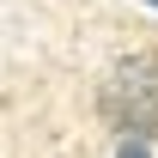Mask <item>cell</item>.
Returning <instances> with one entry per match:
<instances>
[{
	"label": "cell",
	"instance_id": "cell-2",
	"mask_svg": "<svg viewBox=\"0 0 158 158\" xmlns=\"http://www.w3.org/2000/svg\"><path fill=\"white\" fill-rule=\"evenodd\" d=\"M116 158H152V152H146V140H122V152Z\"/></svg>",
	"mask_w": 158,
	"mask_h": 158
},
{
	"label": "cell",
	"instance_id": "cell-1",
	"mask_svg": "<svg viewBox=\"0 0 158 158\" xmlns=\"http://www.w3.org/2000/svg\"><path fill=\"white\" fill-rule=\"evenodd\" d=\"M98 110L122 140H152L158 134V55L116 61L103 91H98Z\"/></svg>",
	"mask_w": 158,
	"mask_h": 158
},
{
	"label": "cell",
	"instance_id": "cell-3",
	"mask_svg": "<svg viewBox=\"0 0 158 158\" xmlns=\"http://www.w3.org/2000/svg\"><path fill=\"white\" fill-rule=\"evenodd\" d=\"M146 6H158V0H146Z\"/></svg>",
	"mask_w": 158,
	"mask_h": 158
}]
</instances>
